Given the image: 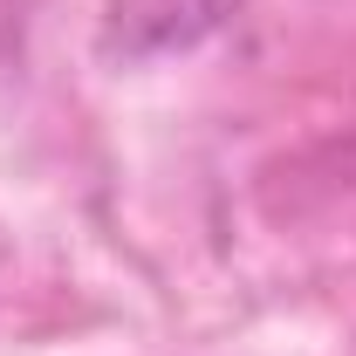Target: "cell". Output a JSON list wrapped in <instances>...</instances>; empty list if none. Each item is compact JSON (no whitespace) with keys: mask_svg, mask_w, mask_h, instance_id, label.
<instances>
[{"mask_svg":"<svg viewBox=\"0 0 356 356\" xmlns=\"http://www.w3.org/2000/svg\"><path fill=\"white\" fill-rule=\"evenodd\" d=\"M240 0H110L103 14V55L117 62H165L185 48L213 42Z\"/></svg>","mask_w":356,"mask_h":356,"instance_id":"1","label":"cell"}]
</instances>
